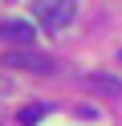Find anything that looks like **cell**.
<instances>
[{
	"label": "cell",
	"mask_w": 122,
	"mask_h": 126,
	"mask_svg": "<svg viewBox=\"0 0 122 126\" xmlns=\"http://www.w3.org/2000/svg\"><path fill=\"white\" fill-rule=\"evenodd\" d=\"M0 65L4 69H24V73H53V57H45V53H37V49H12V53H4L0 57Z\"/></svg>",
	"instance_id": "cell-2"
},
{
	"label": "cell",
	"mask_w": 122,
	"mask_h": 126,
	"mask_svg": "<svg viewBox=\"0 0 122 126\" xmlns=\"http://www.w3.org/2000/svg\"><path fill=\"white\" fill-rule=\"evenodd\" d=\"M41 118H45V106H29V110H20V126H37Z\"/></svg>",
	"instance_id": "cell-5"
},
{
	"label": "cell",
	"mask_w": 122,
	"mask_h": 126,
	"mask_svg": "<svg viewBox=\"0 0 122 126\" xmlns=\"http://www.w3.org/2000/svg\"><path fill=\"white\" fill-rule=\"evenodd\" d=\"M33 37H37V29L29 20H4L0 25V41H8V45H33Z\"/></svg>",
	"instance_id": "cell-3"
},
{
	"label": "cell",
	"mask_w": 122,
	"mask_h": 126,
	"mask_svg": "<svg viewBox=\"0 0 122 126\" xmlns=\"http://www.w3.org/2000/svg\"><path fill=\"white\" fill-rule=\"evenodd\" d=\"M33 12L41 16V25L45 29H65L73 20V12H77V0H33Z\"/></svg>",
	"instance_id": "cell-1"
},
{
	"label": "cell",
	"mask_w": 122,
	"mask_h": 126,
	"mask_svg": "<svg viewBox=\"0 0 122 126\" xmlns=\"http://www.w3.org/2000/svg\"><path fill=\"white\" fill-rule=\"evenodd\" d=\"M89 85L102 94H122V81H114V77H89Z\"/></svg>",
	"instance_id": "cell-4"
}]
</instances>
